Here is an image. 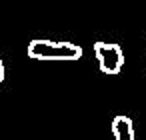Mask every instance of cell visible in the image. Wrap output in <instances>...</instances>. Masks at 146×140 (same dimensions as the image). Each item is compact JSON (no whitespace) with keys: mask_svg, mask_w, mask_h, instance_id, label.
I'll list each match as a JSON object with an SVG mask.
<instances>
[{"mask_svg":"<svg viewBox=\"0 0 146 140\" xmlns=\"http://www.w3.org/2000/svg\"><path fill=\"white\" fill-rule=\"evenodd\" d=\"M28 56L34 60H78L82 56V48L72 42H52V40H32L28 44Z\"/></svg>","mask_w":146,"mask_h":140,"instance_id":"cell-1","label":"cell"},{"mask_svg":"<svg viewBox=\"0 0 146 140\" xmlns=\"http://www.w3.org/2000/svg\"><path fill=\"white\" fill-rule=\"evenodd\" d=\"M94 56H96L100 70L104 74H118L124 66V52L118 44L96 42L94 44Z\"/></svg>","mask_w":146,"mask_h":140,"instance_id":"cell-2","label":"cell"},{"mask_svg":"<svg viewBox=\"0 0 146 140\" xmlns=\"http://www.w3.org/2000/svg\"><path fill=\"white\" fill-rule=\"evenodd\" d=\"M2 80H4V62L0 60V82H2Z\"/></svg>","mask_w":146,"mask_h":140,"instance_id":"cell-4","label":"cell"},{"mask_svg":"<svg viewBox=\"0 0 146 140\" xmlns=\"http://www.w3.org/2000/svg\"><path fill=\"white\" fill-rule=\"evenodd\" d=\"M112 134H114V140H134L132 120L128 116H124V114L114 116V120H112Z\"/></svg>","mask_w":146,"mask_h":140,"instance_id":"cell-3","label":"cell"}]
</instances>
